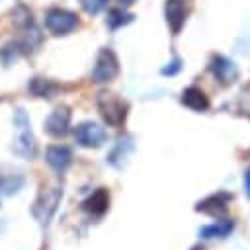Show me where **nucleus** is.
I'll use <instances>...</instances> for the list:
<instances>
[{
  "label": "nucleus",
  "instance_id": "f257e3e1",
  "mask_svg": "<svg viewBox=\"0 0 250 250\" xmlns=\"http://www.w3.org/2000/svg\"><path fill=\"white\" fill-rule=\"evenodd\" d=\"M14 125H16V139H14V152L21 158H33L35 156V150H37V143H35V137L31 133V123H29V117L27 113L18 107L14 109Z\"/></svg>",
  "mask_w": 250,
  "mask_h": 250
},
{
  "label": "nucleus",
  "instance_id": "2eb2a0df",
  "mask_svg": "<svg viewBox=\"0 0 250 250\" xmlns=\"http://www.w3.org/2000/svg\"><path fill=\"white\" fill-rule=\"evenodd\" d=\"M131 148H133L131 137H127V135L125 137H119L117 143H115V146H113V150L107 154V162L111 166H115V168H121V164L127 158V154L131 152Z\"/></svg>",
  "mask_w": 250,
  "mask_h": 250
},
{
  "label": "nucleus",
  "instance_id": "423d86ee",
  "mask_svg": "<svg viewBox=\"0 0 250 250\" xmlns=\"http://www.w3.org/2000/svg\"><path fill=\"white\" fill-rule=\"evenodd\" d=\"M107 133L96 121H82L74 127V141L82 148H98L105 143Z\"/></svg>",
  "mask_w": 250,
  "mask_h": 250
},
{
  "label": "nucleus",
  "instance_id": "aec40b11",
  "mask_svg": "<svg viewBox=\"0 0 250 250\" xmlns=\"http://www.w3.org/2000/svg\"><path fill=\"white\" fill-rule=\"evenodd\" d=\"M180 68H182V64H180V59H172V61L168 62V66H164V68H162V74H164V76H168V74L172 76V74H176Z\"/></svg>",
  "mask_w": 250,
  "mask_h": 250
},
{
  "label": "nucleus",
  "instance_id": "0eeeda50",
  "mask_svg": "<svg viewBox=\"0 0 250 250\" xmlns=\"http://www.w3.org/2000/svg\"><path fill=\"white\" fill-rule=\"evenodd\" d=\"M43 129L51 137H64L68 133V129H70V109L66 105L55 107L47 115V119L43 123Z\"/></svg>",
  "mask_w": 250,
  "mask_h": 250
},
{
  "label": "nucleus",
  "instance_id": "f8f14e48",
  "mask_svg": "<svg viewBox=\"0 0 250 250\" xmlns=\"http://www.w3.org/2000/svg\"><path fill=\"white\" fill-rule=\"evenodd\" d=\"M211 72L215 74V78H219L221 82H230L234 76H236V66L234 62H230L229 59L221 57V55H215L211 59V64H209Z\"/></svg>",
  "mask_w": 250,
  "mask_h": 250
},
{
  "label": "nucleus",
  "instance_id": "f03ea898",
  "mask_svg": "<svg viewBox=\"0 0 250 250\" xmlns=\"http://www.w3.org/2000/svg\"><path fill=\"white\" fill-rule=\"evenodd\" d=\"M62 199V189L57 186H45L41 188L37 199L31 205V215L41 223V225H49V221L53 219L59 203Z\"/></svg>",
  "mask_w": 250,
  "mask_h": 250
},
{
  "label": "nucleus",
  "instance_id": "ddd939ff",
  "mask_svg": "<svg viewBox=\"0 0 250 250\" xmlns=\"http://www.w3.org/2000/svg\"><path fill=\"white\" fill-rule=\"evenodd\" d=\"M229 201H230V193H227V191H219V193L209 195L207 199L199 201L195 209H197V211H203V213L217 215V213H221V211H225V209H227Z\"/></svg>",
  "mask_w": 250,
  "mask_h": 250
},
{
  "label": "nucleus",
  "instance_id": "9b49d317",
  "mask_svg": "<svg viewBox=\"0 0 250 250\" xmlns=\"http://www.w3.org/2000/svg\"><path fill=\"white\" fill-rule=\"evenodd\" d=\"M182 104L186 107H189L191 111H205L209 107V100H207L205 92L195 86H189L182 92Z\"/></svg>",
  "mask_w": 250,
  "mask_h": 250
},
{
  "label": "nucleus",
  "instance_id": "f3484780",
  "mask_svg": "<svg viewBox=\"0 0 250 250\" xmlns=\"http://www.w3.org/2000/svg\"><path fill=\"white\" fill-rule=\"evenodd\" d=\"M131 21H133V14L127 12V10H123V8L109 10L107 12V20H105V23H107L109 29H119V27L127 25V23H131Z\"/></svg>",
  "mask_w": 250,
  "mask_h": 250
},
{
  "label": "nucleus",
  "instance_id": "412c9836",
  "mask_svg": "<svg viewBox=\"0 0 250 250\" xmlns=\"http://www.w3.org/2000/svg\"><path fill=\"white\" fill-rule=\"evenodd\" d=\"M244 191H246V195L250 197V168L244 172Z\"/></svg>",
  "mask_w": 250,
  "mask_h": 250
},
{
  "label": "nucleus",
  "instance_id": "1a4fd4ad",
  "mask_svg": "<svg viewBox=\"0 0 250 250\" xmlns=\"http://www.w3.org/2000/svg\"><path fill=\"white\" fill-rule=\"evenodd\" d=\"M164 16H166V23L170 27V31L174 35H178L186 23V16H188V8L184 0H166L164 6Z\"/></svg>",
  "mask_w": 250,
  "mask_h": 250
},
{
  "label": "nucleus",
  "instance_id": "9d476101",
  "mask_svg": "<svg viewBox=\"0 0 250 250\" xmlns=\"http://www.w3.org/2000/svg\"><path fill=\"white\" fill-rule=\"evenodd\" d=\"M107 207H109V193H107V189H104V188H98L96 191H92V193L80 203V209H82V211H86V213H90V215H96V217L104 215V213L107 211Z\"/></svg>",
  "mask_w": 250,
  "mask_h": 250
},
{
  "label": "nucleus",
  "instance_id": "4be33fe9",
  "mask_svg": "<svg viewBox=\"0 0 250 250\" xmlns=\"http://www.w3.org/2000/svg\"><path fill=\"white\" fill-rule=\"evenodd\" d=\"M117 2H119L121 6H129V4H133L135 0H117Z\"/></svg>",
  "mask_w": 250,
  "mask_h": 250
},
{
  "label": "nucleus",
  "instance_id": "6e6552de",
  "mask_svg": "<svg viewBox=\"0 0 250 250\" xmlns=\"http://www.w3.org/2000/svg\"><path fill=\"white\" fill-rule=\"evenodd\" d=\"M45 162L55 174H64L72 164V150L66 145H51L45 148Z\"/></svg>",
  "mask_w": 250,
  "mask_h": 250
},
{
  "label": "nucleus",
  "instance_id": "39448f33",
  "mask_svg": "<svg viewBox=\"0 0 250 250\" xmlns=\"http://www.w3.org/2000/svg\"><path fill=\"white\" fill-rule=\"evenodd\" d=\"M78 25V18L74 12L66 8H51L45 14V27L53 35H68Z\"/></svg>",
  "mask_w": 250,
  "mask_h": 250
},
{
  "label": "nucleus",
  "instance_id": "7ed1b4c3",
  "mask_svg": "<svg viewBox=\"0 0 250 250\" xmlns=\"http://www.w3.org/2000/svg\"><path fill=\"white\" fill-rule=\"evenodd\" d=\"M96 104H98V109H100V113H102V117H104V121H105L107 125H111V127H121V125L125 123V119H127V109H129V105H127L125 100L117 98L115 94L102 92V94H98Z\"/></svg>",
  "mask_w": 250,
  "mask_h": 250
},
{
  "label": "nucleus",
  "instance_id": "20e7f679",
  "mask_svg": "<svg viewBox=\"0 0 250 250\" xmlns=\"http://www.w3.org/2000/svg\"><path fill=\"white\" fill-rule=\"evenodd\" d=\"M117 74H119V61H117V55H115L109 47L100 49V53H98V57H96V64H94V68H92V82H96V84H105V82H111Z\"/></svg>",
  "mask_w": 250,
  "mask_h": 250
},
{
  "label": "nucleus",
  "instance_id": "6ab92c4d",
  "mask_svg": "<svg viewBox=\"0 0 250 250\" xmlns=\"http://www.w3.org/2000/svg\"><path fill=\"white\" fill-rule=\"evenodd\" d=\"M78 2H80V8L90 16H98L107 6V0H78Z\"/></svg>",
  "mask_w": 250,
  "mask_h": 250
},
{
  "label": "nucleus",
  "instance_id": "a211bd4d",
  "mask_svg": "<svg viewBox=\"0 0 250 250\" xmlns=\"http://www.w3.org/2000/svg\"><path fill=\"white\" fill-rule=\"evenodd\" d=\"M23 186V176L18 174H10L0 178V195H12L16 191H20Z\"/></svg>",
  "mask_w": 250,
  "mask_h": 250
},
{
  "label": "nucleus",
  "instance_id": "4468645a",
  "mask_svg": "<svg viewBox=\"0 0 250 250\" xmlns=\"http://www.w3.org/2000/svg\"><path fill=\"white\" fill-rule=\"evenodd\" d=\"M27 88H29V92H31L35 98H47V100L55 98V94L59 92V84H55V82L49 80V78H41V76L31 78L29 84H27Z\"/></svg>",
  "mask_w": 250,
  "mask_h": 250
},
{
  "label": "nucleus",
  "instance_id": "dca6fc26",
  "mask_svg": "<svg viewBox=\"0 0 250 250\" xmlns=\"http://www.w3.org/2000/svg\"><path fill=\"white\" fill-rule=\"evenodd\" d=\"M232 221H215V223H211V225H205V227H201L199 229V236H203V238H223V236H227L230 230H232Z\"/></svg>",
  "mask_w": 250,
  "mask_h": 250
}]
</instances>
